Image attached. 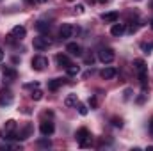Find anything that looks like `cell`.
Segmentation results:
<instances>
[{"mask_svg":"<svg viewBox=\"0 0 153 151\" xmlns=\"http://www.w3.org/2000/svg\"><path fill=\"white\" fill-rule=\"evenodd\" d=\"M134 70H135V73L141 80L143 89H146L148 87V66H146V62L143 59H135L134 61Z\"/></svg>","mask_w":153,"mask_h":151,"instance_id":"6da1fadb","label":"cell"},{"mask_svg":"<svg viewBox=\"0 0 153 151\" xmlns=\"http://www.w3.org/2000/svg\"><path fill=\"white\" fill-rule=\"evenodd\" d=\"M75 137H76V142H78V146H80V148H85V146L91 142V133H89V130H87V128H84V126L76 130Z\"/></svg>","mask_w":153,"mask_h":151,"instance_id":"7a4b0ae2","label":"cell"},{"mask_svg":"<svg viewBox=\"0 0 153 151\" xmlns=\"http://www.w3.org/2000/svg\"><path fill=\"white\" fill-rule=\"evenodd\" d=\"M32 44H34V48H36V50L43 52V50H46V48L52 44V41L48 39V36H45V34H39L38 38H34Z\"/></svg>","mask_w":153,"mask_h":151,"instance_id":"3957f363","label":"cell"},{"mask_svg":"<svg viewBox=\"0 0 153 151\" xmlns=\"http://www.w3.org/2000/svg\"><path fill=\"white\" fill-rule=\"evenodd\" d=\"M114 57H116V53H114V50H112V48H102V50L98 52V59H100L103 64L112 62V61H114Z\"/></svg>","mask_w":153,"mask_h":151,"instance_id":"277c9868","label":"cell"},{"mask_svg":"<svg viewBox=\"0 0 153 151\" xmlns=\"http://www.w3.org/2000/svg\"><path fill=\"white\" fill-rule=\"evenodd\" d=\"M30 64H32V70H34V71H43V70L48 66V59L43 57V55H36Z\"/></svg>","mask_w":153,"mask_h":151,"instance_id":"5b68a950","label":"cell"},{"mask_svg":"<svg viewBox=\"0 0 153 151\" xmlns=\"http://www.w3.org/2000/svg\"><path fill=\"white\" fill-rule=\"evenodd\" d=\"M39 132H41L43 137H50V135L55 132V124H53L52 121H41V124H39Z\"/></svg>","mask_w":153,"mask_h":151,"instance_id":"8992f818","label":"cell"},{"mask_svg":"<svg viewBox=\"0 0 153 151\" xmlns=\"http://www.w3.org/2000/svg\"><path fill=\"white\" fill-rule=\"evenodd\" d=\"M75 32H78V29L71 27L70 23H64V25L59 29V38H61V39H70Z\"/></svg>","mask_w":153,"mask_h":151,"instance_id":"52a82bcc","label":"cell"},{"mask_svg":"<svg viewBox=\"0 0 153 151\" xmlns=\"http://www.w3.org/2000/svg\"><path fill=\"white\" fill-rule=\"evenodd\" d=\"M11 103H13V93L9 89H2V93H0V105L7 107Z\"/></svg>","mask_w":153,"mask_h":151,"instance_id":"ba28073f","label":"cell"},{"mask_svg":"<svg viewBox=\"0 0 153 151\" xmlns=\"http://www.w3.org/2000/svg\"><path fill=\"white\" fill-rule=\"evenodd\" d=\"M66 52L70 55H75V57H80L82 55V46L78 43H68L66 44Z\"/></svg>","mask_w":153,"mask_h":151,"instance_id":"9c48e42d","label":"cell"},{"mask_svg":"<svg viewBox=\"0 0 153 151\" xmlns=\"http://www.w3.org/2000/svg\"><path fill=\"white\" fill-rule=\"evenodd\" d=\"M25 34H27V30H25V27H22V25H16V27H13V30H11V36L14 39H23L25 38Z\"/></svg>","mask_w":153,"mask_h":151,"instance_id":"30bf717a","label":"cell"},{"mask_svg":"<svg viewBox=\"0 0 153 151\" xmlns=\"http://www.w3.org/2000/svg\"><path fill=\"white\" fill-rule=\"evenodd\" d=\"M116 75H117V70H116V68H105V70L100 71V76H102L103 80H112Z\"/></svg>","mask_w":153,"mask_h":151,"instance_id":"8fae6325","label":"cell"},{"mask_svg":"<svg viewBox=\"0 0 153 151\" xmlns=\"http://www.w3.org/2000/svg\"><path fill=\"white\" fill-rule=\"evenodd\" d=\"M55 61H57V66H61V68H68V66L71 64L70 57H68V55H64V53H57Z\"/></svg>","mask_w":153,"mask_h":151,"instance_id":"7c38bea8","label":"cell"},{"mask_svg":"<svg viewBox=\"0 0 153 151\" xmlns=\"http://www.w3.org/2000/svg\"><path fill=\"white\" fill-rule=\"evenodd\" d=\"M117 18H119V14H117L116 11H111V13H103V14H102V20H103L105 23H116V21H117Z\"/></svg>","mask_w":153,"mask_h":151,"instance_id":"4fadbf2b","label":"cell"},{"mask_svg":"<svg viewBox=\"0 0 153 151\" xmlns=\"http://www.w3.org/2000/svg\"><path fill=\"white\" fill-rule=\"evenodd\" d=\"M16 76H18L16 70H13V68H9V66H5V68H4V78H5L7 82H13V80H16Z\"/></svg>","mask_w":153,"mask_h":151,"instance_id":"5bb4252c","label":"cell"},{"mask_svg":"<svg viewBox=\"0 0 153 151\" xmlns=\"http://www.w3.org/2000/svg\"><path fill=\"white\" fill-rule=\"evenodd\" d=\"M125 30H126V29H125V25H123V23H114V25H112V29H111V34L116 36V38H119V36H123V34H125Z\"/></svg>","mask_w":153,"mask_h":151,"instance_id":"9a60e30c","label":"cell"},{"mask_svg":"<svg viewBox=\"0 0 153 151\" xmlns=\"http://www.w3.org/2000/svg\"><path fill=\"white\" fill-rule=\"evenodd\" d=\"M30 133H32V126H30V124H27V126L18 133V141H25V139H29V137H30Z\"/></svg>","mask_w":153,"mask_h":151,"instance_id":"2e32d148","label":"cell"},{"mask_svg":"<svg viewBox=\"0 0 153 151\" xmlns=\"http://www.w3.org/2000/svg\"><path fill=\"white\" fill-rule=\"evenodd\" d=\"M62 84H64V80H62V78H53V80H50V82H48V89H50V91H57Z\"/></svg>","mask_w":153,"mask_h":151,"instance_id":"e0dca14e","label":"cell"},{"mask_svg":"<svg viewBox=\"0 0 153 151\" xmlns=\"http://www.w3.org/2000/svg\"><path fill=\"white\" fill-rule=\"evenodd\" d=\"M36 30H38L39 34L48 32V30H50V23H46V21H38V23H36Z\"/></svg>","mask_w":153,"mask_h":151,"instance_id":"ac0fdd59","label":"cell"},{"mask_svg":"<svg viewBox=\"0 0 153 151\" xmlns=\"http://www.w3.org/2000/svg\"><path fill=\"white\" fill-rule=\"evenodd\" d=\"M66 73L68 76H76L80 73V66H76V64H70L68 68H66Z\"/></svg>","mask_w":153,"mask_h":151,"instance_id":"d6986e66","label":"cell"},{"mask_svg":"<svg viewBox=\"0 0 153 151\" xmlns=\"http://www.w3.org/2000/svg\"><path fill=\"white\" fill-rule=\"evenodd\" d=\"M76 103H78V101H76V94H70V96L64 100V105H66V107H76Z\"/></svg>","mask_w":153,"mask_h":151,"instance_id":"ffe728a7","label":"cell"},{"mask_svg":"<svg viewBox=\"0 0 153 151\" xmlns=\"http://www.w3.org/2000/svg\"><path fill=\"white\" fill-rule=\"evenodd\" d=\"M14 130H16V121L9 119V121L5 123V133H13Z\"/></svg>","mask_w":153,"mask_h":151,"instance_id":"44dd1931","label":"cell"},{"mask_svg":"<svg viewBox=\"0 0 153 151\" xmlns=\"http://www.w3.org/2000/svg\"><path fill=\"white\" fill-rule=\"evenodd\" d=\"M30 98H32L34 101H39V100H43V91H39L38 87H36V91H32V93H30Z\"/></svg>","mask_w":153,"mask_h":151,"instance_id":"7402d4cb","label":"cell"},{"mask_svg":"<svg viewBox=\"0 0 153 151\" xmlns=\"http://www.w3.org/2000/svg\"><path fill=\"white\" fill-rule=\"evenodd\" d=\"M141 48H143V52H144V53H152L153 43H143V44H141Z\"/></svg>","mask_w":153,"mask_h":151,"instance_id":"603a6c76","label":"cell"},{"mask_svg":"<svg viewBox=\"0 0 153 151\" xmlns=\"http://www.w3.org/2000/svg\"><path fill=\"white\" fill-rule=\"evenodd\" d=\"M76 109H78V114H80V115H87V112H89L84 103H76Z\"/></svg>","mask_w":153,"mask_h":151,"instance_id":"cb8c5ba5","label":"cell"},{"mask_svg":"<svg viewBox=\"0 0 153 151\" xmlns=\"http://www.w3.org/2000/svg\"><path fill=\"white\" fill-rule=\"evenodd\" d=\"M111 123H112V126H116V128H121L123 126V119L121 117H112Z\"/></svg>","mask_w":153,"mask_h":151,"instance_id":"d4e9b609","label":"cell"},{"mask_svg":"<svg viewBox=\"0 0 153 151\" xmlns=\"http://www.w3.org/2000/svg\"><path fill=\"white\" fill-rule=\"evenodd\" d=\"M137 29H139V23H137V21H130V25H128V29H126V30H128L130 34H134Z\"/></svg>","mask_w":153,"mask_h":151,"instance_id":"484cf974","label":"cell"},{"mask_svg":"<svg viewBox=\"0 0 153 151\" xmlns=\"http://www.w3.org/2000/svg\"><path fill=\"white\" fill-rule=\"evenodd\" d=\"M38 146H41V148H50L52 142H50L48 139H41V141H38Z\"/></svg>","mask_w":153,"mask_h":151,"instance_id":"4316f807","label":"cell"},{"mask_svg":"<svg viewBox=\"0 0 153 151\" xmlns=\"http://www.w3.org/2000/svg\"><path fill=\"white\" fill-rule=\"evenodd\" d=\"M89 107H91V109H96V107H98V100H96L94 96L89 98Z\"/></svg>","mask_w":153,"mask_h":151,"instance_id":"83f0119b","label":"cell"},{"mask_svg":"<svg viewBox=\"0 0 153 151\" xmlns=\"http://www.w3.org/2000/svg\"><path fill=\"white\" fill-rule=\"evenodd\" d=\"M84 61H85V64H93V62H94V55H93V53H89V55H85V59H84Z\"/></svg>","mask_w":153,"mask_h":151,"instance_id":"f1b7e54d","label":"cell"},{"mask_svg":"<svg viewBox=\"0 0 153 151\" xmlns=\"http://www.w3.org/2000/svg\"><path fill=\"white\" fill-rule=\"evenodd\" d=\"M0 150H16V146H11V144H0Z\"/></svg>","mask_w":153,"mask_h":151,"instance_id":"f546056e","label":"cell"},{"mask_svg":"<svg viewBox=\"0 0 153 151\" xmlns=\"http://www.w3.org/2000/svg\"><path fill=\"white\" fill-rule=\"evenodd\" d=\"M36 87H39L38 82H34V84H25V89H36Z\"/></svg>","mask_w":153,"mask_h":151,"instance_id":"4dcf8cb0","label":"cell"},{"mask_svg":"<svg viewBox=\"0 0 153 151\" xmlns=\"http://www.w3.org/2000/svg\"><path fill=\"white\" fill-rule=\"evenodd\" d=\"M75 13H76V14H82V13H84V5H80V4L75 5Z\"/></svg>","mask_w":153,"mask_h":151,"instance_id":"1f68e13d","label":"cell"},{"mask_svg":"<svg viewBox=\"0 0 153 151\" xmlns=\"http://www.w3.org/2000/svg\"><path fill=\"white\" fill-rule=\"evenodd\" d=\"M150 132H152V135H153V119H152V123H150Z\"/></svg>","mask_w":153,"mask_h":151,"instance_id":"d6a6232c","label":"cell"},{"mask_svg":"<svg viewBox=\"0 0 153 151\" xmlns=\"http://www.w3.org/2000/svg\"><path fill=\"white\" fill-rule=\"evenodd\" d=\"M2 59H4V50L0 48V61H2Z\"/></svg>","mask_w":153,"mask_h":151,"instance_id":"836d02e7","label":"cell"},{"mask_svg":"<svg viewBox=\"0 0 153 151\" xmlns=\"http://www.w3.org/2000/svg\"><path fill=\"white\" fill-rule=\"evenodd\" d=\"M38 4H45V2H48V0H36Z\"/></svg>","mask_w":153,"mask_h":151,"instance_id":"e575fe53","label":"cell"},{"mask_svg":"<svg viewBox=\"0 0 153 151\" xmlns=\"http://www.w3.org/2000/svg\"><path fill=\"white\" fill-rule=\"evenodd\" d=\"M87 2H89V4H93V2H94V0H87Z\"/></svg>","mask_w":153,"mask_h":151,"instance_id":"d590c367","label":"cell"},{"mask_svg":"<svg viewBox=\"0 0 153 151\" xmlns=\"http://www.w3.org/2000/svg\"><path fill=\"white\" fill-rule=\"evenodd\" d=\"M152 29H153V20H152Z\"/></svg>","mask_w":153,"mask_h":151,"instance_id":"8d00e7d4","label":"cell"},{"mask_svg":"<svg viewBox=\"0 0 153 151\" xmlns=\"http://www.w3.org/2000/svg\"><path fill=\"white\" fill-rule=\"evenodd\" d=\"M68 2H73V0H68Z\"/></svg>","mask_w":153,"mask_h":151,"instance_id":"74e56055","label":"cell"},{"mask_svg":"<svg viewBox=\"0 0 153 151\" xmlns=\"http://www.w3.org/2000/svg\"><path fill=\"white\" fill-rule=\"evenodd\" d=\"M0 2H2V0H0Z\"/></svg>","mask_w":153,"mask_h":151,"instance_id":"f35d334b","label":"cell"}]
</instances>
